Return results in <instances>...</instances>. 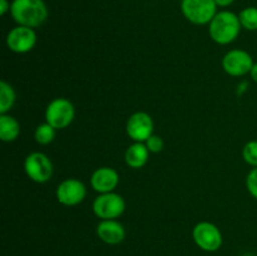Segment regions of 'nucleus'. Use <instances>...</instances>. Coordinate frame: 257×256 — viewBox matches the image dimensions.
<instances>
[{"label": "nucleus", "instance_id": "obj_1", "mask_svg": "<svg viewBox=\"0 0 257 256\" xmlns=\"http://www.w3.org/2000/svg\"><path fill=\"white\" fill-rule=\"evenodd\" d=\"M10 14L18 25L35 29L47 22L49 12L44 0H13Z\"/></svg>", "mask_w": 257, "mask_h": 256}, {"label": "nucleus", "instance_id": "obj_2", "mask_svg": "<svg viewBox=\"0 0 257 256\" xmlns=\"http://www.w3.org/2000/svg\"><path fill=\"white\" fill-rule=\"evenodd\" d=\"M241 23L238 15L230 10L217 12L208 24V34L215 43L220 45H228L235 42L240 35Z\"/></svg>", "mask_w": 257, "mask_h": 256}, {"label": "nucleus", "instance_id": "obj_3", "mask_svg": "<svg viewBox=\"0 0 257 256\" xmlns=\"http://www.w3.org/2000/svg\"><path fill=\"white\" fill-rule=\"evenodd\" d=\"M45 122L55 130H65L75 118L74 104L67 98H54L48 103L44 112Z\"/></svg>", "mask_w": 257, "mask_h": 256}, {"label": "nucleus", "instance_id": "obj_4", "mask_svg": "<svg viewBox=\"0 0 257 256\" xmlns=\"http://www.w3.org/2000/svg\"><path fill=\"white\" fill-rule=\"evenodd\" d=\"M215 0H181L183 17L195 25H208L217 14Z\"/></svg>", "mask_w": 257, "mask_h": 256}, {"label": "nucleus", "instance_id": "obj_5", "mask_svg": "<svg viewBox=\"0 0 257 256\" xmlns=\"http://www.w3.org/2000/svg\"><path fill=\"white\" fill-rule=\"evenodd\" d=\"M93 213L100 220H117L124 213L125 201L119 193H99L92 205Z\"/></svg>", "mask_w": 257, "mask_h": 256}, {"label": "nucleus", "instance_id": "obj_6", "mask_svg": "<svg viewBox=\"0 0 257 256\" xmlns=\"http://www.w3.org/2000/svg\"><path fill=\"white\" fill-rule=\"evenodd\" d=\"M192 237L197 247L206 252H215L222 246V232L215 223L210 221H201L196 223L192 230Z\"/></svg>", "mask_w": 257, "mask_h": 256}, {"label": "nucleus", "instance_id": "obj_7", "mask_svg": "<svg viewBox=\"0 0 257 256\" xmlns=\"http://www.w3.org/2000/svg\"><path fill=\"white\" fill-rule=\"evenodd\" d=\"M53 163L50 158L43 152H32L25 157V175L35 183H45L53 176Z\"/></svg>", "mask_w": 257, "mask_h": 256}, {"label": "nucleus", "instance_id": "obj_8", "mask_svg": "<svg viewBox=\"0 0 257 256\" xmlns=\"http://www.w3.org/2000/svg\"><path fill=\"white\" fill-rule=\"evenodd\" d=\"M37 33L35 29L23 25H17L13 28L7 35V47L10 52L15 54H25L34 49L37 45Z\"/></svg>", "mask_w": 257, "mask_h": 256}, {"label": "nucleus", "instance_id": "obj_9", "mask_svg": "<svg viewBox=\"0 0 257 256\" xmlns=\"http://www.w3.org/2000/svg\"><path fill=\"white\" fill-rule=\"evenodd\" d=\"M57 201L63 206H77L87 197V187L78 178H65L55 190Z\"/></svg>", "mask_w": 257, "mask_h": 256}, {"label": "nucleus", "instance_id": "obj_10", "mask_svg": "<svg viewBox=\"0 0 257 256\" xmlns=\"http://www.w3.org/2000/svg\"><path fill=\"white\" fill-rule=\"evenodd\" d=\"M223 70L231 77H243L250 74L251 68L253 67L255 62L252 55L243 49H231L223 55L222 58Z\"/></svg>", "mask_w": 257, "mask_h": 256}, {"label": "nucleus", "instance_id": "obj_11", "mask_svg": "<svg viewBox=\"0 0 257 256\" xmlns=\"http://www.w3.org/2000/svg\"><path fill=\"white\" fill-rule=\"evenodd\" d=\"M155 123L147 112H135L125 123V132L133 142L145 143L153 135Z\"/></svg>", "mask_w": 257, "mask_h": 256}, {"label": "nucleus", "instance_id": "obj_12", "mask_svg": "<svg viewBox=\"0 0 257 256\" xmlns=\"http://www.w3.org/2000/svg\"><path fill=\"white\" fill-rule=\"evenodd\" d=\"M119 185V173L112 167H99L90 176V186L98 193L114 192Z\"/></svg>", "mask_w": 257, "mask_h": 256}, {"label": "nucleus", "instance_id": "obj_13", "mask_svg": "<svg viewBox=\"0 0 257 256\" xmlns=\"http://www.w3.org/2000/svg\"><path fill=\"white\" fill-rule=\"evenodd\" d=\"M97 236L107 245H118L125 238V228L117 220H100L95 228Z\"/></svg>", "mask_w": 257, "mask_h": 256}, {"label": "nucleus", "instance_id": "obj_14", "mask_svg": "<svg viewBox=\"0 0 257 256\" xmlns=\"http://www.w3.org/2000/svg\"><path fill=\"white\" fill-rule=\"evenodd\" d=\"M150 151L147 146L143 142H133L130 147L125 150L124 161L128 167L133 170H140L147 165L150 160Z\"/></svg>", "mask_w": 257, "mask_h": 256}, {"label": "nucleus", "instance_id": "obj_15", "mask_svg": "<svg viewBox=\"0 0 257 256\" xmlns=\"http://www.w3.org/2000/svg\"><path fill=\"white\" fill-rule=\"evenodd\" d=\"M22 132V127L17 118L10 114H0V140L3 142H14Z\"/></svg>", "mask_w": 257, "mask_h": 256}, {"label": "nucleus", "instance_id": "obj_16", "mask_svg": "<svg viewBox=\"0 0 257 256\" xmlns=\"http://www.w3.org/2000/svg\"><path fill=\"white\" fill-rule=\"evenodd\" d=\"M17 100V93L13 85L7 80L0 82V114H7L10 112Z\"/></svg>", "mask_w": 257, "mask_h": 256}, {"label": "nucleus", "instance_id": "obj_17", "mask_svg": "<svg viewBox=\"0 0 257 256\" xmlns=\"http://www.w3.org/2000/svg\"><path fill=\"white\" fill-rule=\"evenodd\" d=\"M55 136H57V130L47 122L40 123L39 125H37L34 131L35 142L42 146L50 145L54 141Z\"/></svg>", "mask_w": 257, "mask_h": 256}, {"label": "nucleus", "instance_id": "obj_18", "mask_svg": "<svg viewBox=\"0 0 257 256\" xmlns=\"http://www.w3.org/2000/svg\"><path fill=\"white\" fill-rule=\"evenodd\" d=\"M241 27L248 32H256L257 30V8L247 7L238 13Z\"/></svg>", "mask_w": 257, "mask_h": 256}, {"label": "nucleus", "instance_id": "obj_19", "mask_svg": "<svg viewBox=\"0 0 257 256\" xmlns=\"http://www.w3.org/2000/svg\"><path fill=\"white\" fill-rule=\"evenodd\" d=\"M242 158L252 168L257 167V141H248L243 146Z\"/></svg>", "mask_w": 257, "mask_h": 256}, {"label": "nucleus", "instance_id": "obj_20", "mask_svg": "<svg viewBox=\"0 0 257 256\" xmlns=\"http://www.w3.org/2000/svg\"><path fill=\"white\" fill-rule=\"evenodd\" d=\"M246 188L248 193L257 200V167H253L246 176Z\"/></svg>", "mask_w": 257, "mask_h": 256}, {"label": "nucleus", "instance_id": "obj_21", "mask_svg": "<svg viewBox=\"0 0 257 256\" xmlns=\"http://www.w3.org/2000/svg\"><path fill=\"white\" fill-rule=\"evenodd\" d=\"M145 145L147 146L148 151H150L151 153H160L161 151L163 150L165 143H163V140L160 137V136L152 135L147 141H146Z\"/></svg>", "mask_w": 257, "mask_h": 256}, {"label": "nucleus", "instance_id": "obj_22", "mask_svg": "<svg viewBox=\"0 0 257 256\" xmlns=\"http://www.w3.org/2000/svg\"><path fill=\"white\" fill-rule=\"evenodd\" d=\"M10 7H12V3L8 0H0V14L5 15L8 12H10Z\"/></svg>", "mask_w": 257, "mask_h": 256}, {"label": "nucleus", "instance_id": "obj_23", "mask_svg": "<svg viewBox=\"0 0 257 256\" xmlns=\"http://www.w3.org/2000/svg\"><path fill=\"white\" fill-rule=\"evenodd\" d=\"M216 5L220 8H227L235 3V0H215Z\"/></svg>", "mask_w": 257, "mask_h": 256}, {"label": "nucleus", "instance_id": "obj_24", "mask_svg": "<svg viewBox=\"0 0 257 256\" xmlns=\"http://www.w3.org/2000/svg\"><path fill=\"white\" fill-rule=\"evenodd\" d=\"M250 77L253 82L257 83V63L253 64V67L251 68V72H250Z\"/></svg>", "mask_w": 257, "mask_h": 256}]
</instances>
